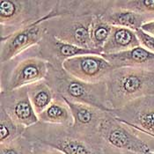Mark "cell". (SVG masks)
I'll use <instances>...</instances> for the list:
<instances>
[{
  "label": "cell",
  "mask_w": 154,
  "mask_h": 154,
  "mask_svg": "<svg viewBox=\"0 0 154 154\" xmlns=\"http://www.w3.org/2000/svg\"><path fill=\"white\" fill-rule=\"evenodd\" d=\"M102 17L107 23H109L113 26L125 27L135 32L141 29L143 24L152 20L148 16L132 12L130 10L115 7L113 5V0L111 6L104 14H102Z\"/></svg>",
  "instance_id": "15"
},
{
  "label": "cell",
  "mask_w": 154,
  "mask_h": 154,
  "mask_svg": "<svg viewBox=\"0 0 154 154\" xmlns=\"http://www.w3.org/2000/svg\"><path fill=\"white\" fill-rule=\"evenodd\" d=\"M31 103L38 116L47 108L56 97L55 92L45 79L26 85Z\"/></svg>",
  "instance_id": "18"
},
{
  "label": "cell",
  "mask_w": 154,
  "mask_h": 154,
  "mask_svg": "<svg viewBox=\"0 0 154 154\" xmlns=\"http://www.w3.org/2000/svg\"><path fill=\"white\" fill-rule=\"evenodd\" d=\"M63 70L72 77L86 83L105 81L114 70L101 55H83L66 60Z\"/></svg>",
  "instance_id": "10"
},
{
  "label": "cell",
  "mask_w": 154,
  "mask_h": 154,
  "mask_svg": "<svg viewBox=\"0 0 154 154\" xmlns=\"http://www.w3.org/2000/svg\"><path fill=\"white\" fill-rule=\"evenodd\" d=\"M110 113L136 131L146 136H154V95L137 99Z\"/></svg>",
  "instance_id": "9"
},
{
  "label": "cell",
  "mask_w": 154,
  "mask_h": 154,
  "mask_svg": "<svg viewBox=\"0 0 154 154\" xmlns=\"http://www.w3.org/2000/svg\"><path fill=\"white\" fill-rule=\"evenodd\" d=\"M123 154H139V153H133V152H124Z\"/></svg>",
  "instance_id": "26"
},
{
  "label": "cell",
  "mask_w": 154,
  "mask_h": 154,
  "mask_svg": "<svg viewBox=\"0 0 154 154\" xmlns=\"http://www.w3.org/2000/svg\"><path fill=\"white\" fill-rule=\"evenodd\" d=\"M37 116L41 122L55 125H72L74 122L71 108L64 99L57 94L50 105Z\"/></svg>",
  "instance_id": "17"
},
{
  "label": "cell",
  "mask_w": 154,
  "mask_h": 154,
  "mask_svg": "<svg viewBox=\"0 0 154 154\" xmlns=\"http://www.w3.org/2000/svg\"><path fill=\"white\" fill-rule=\"evenodd\" d=\"M105 81L111 110L124 107L137 99L154 95V71L114 69Z\"/></svg>",
  "instance_id": "3"
},
{
  "label": "cell",
  "mask_w": 154,
  "mask_h": 154,
  "mask_svg": "<svg viewBox=\"0 0 154 154\" xmlns=\"http://www.w3.org/2000/svg\"><path fill=\"white\" fill-rule=\"evenodd\" d=\"M114 69L133 68L154 71V53L138 46L116 54L101 55Z\"/></svg>",
  "instance_id": "13"
},
{
  "label": "cell",
  "mask_w": 154,
  "mask_h": 154,
  "mask_svg": "<svg viewBox=\"0 0 154 154\" xmlns=\"http://www.w3.org/2000/svg\"><path fill=\"white\" fill-rule=\"evenodd\" d=\"M32 154H65L60 150L43 143L33 142Z\"/></svg>",
  "instance_id": "24"
},
{
  "label": "cell",
  "mask_w": 154,
  "mask_h": 154,
  "mask_svg": "<svg viewBox=\"0 0 154 154\" xmlns=\"http://www.w3.org/2000/svg\"><path fill=\"white\" fill-rule=\"evenodd\" d=\"M136 34L139 40L140 46L154 53V36L145 33L142 29L136 31Z\"/></svg>",
  "instance_id": "23"
},
{
  "label": "cell",
  "mask_w": 154,
  "mask_h": 154,
  "mask_svg": "<svg viewBox=\"0 0 154 154\" xmlns=\"http://www.w3.org/2000/svg\"><path fill=\"white\" fill-rule=\"evenodd\" d=\"M64 100L71 108L74 120L72 127L74 129L88 133H99L100 125L107 112L86 104L74 103L66 99Z\"/></svg>",
  "instance_id": "14"
},
{
  "label": "cell",
  "mask_w": 154,
  "mask_h": 154,
  "mask_svg": "<svg viewBox=\"0 0 154 154\" xmlns=\"http://www.w3.org/2000/svg\"><path fill=\"white\" fill-rule=\"evenodd\" d=\"M33 142L21 137L7 143H0V154H32Z\"/></svg>",
  "instance_id": "22"
},
{
  "label": "cell",
  "mask_w": 154,
  "mask_h": 154,
  "mask_svg": "<svg viewBox=\"0 0 154 154\" xmlns=\"http://www.w3.org/2000/svg\"><path fill=\"white\" fill-rule=\"evenodd\" d=\"M26 128L16 122L0 107V143L12 142L23 137Z\"/></svg>",
  "instance_id": "20"
},
{
  "label": "cell",
  "mask_w": 154,
  "mask_h": 154,
  "mask_svg": "<svg viewBox=\"0 0 154 154\" xmlns=\"http://www.w3.org/2000/svg\"><path fill=\"white\" fill-rule=\"evenodd\" d=\"M56 3L57 0H0V37L43 20Z\"/></svg>",
  "instance_id": "5"
},
{
  "label": "cell",
  "mask_w": 154,
  "mask_h": 154,
  "mask_svg": "<svg viewBox=\"0 0 154 154\" xmlns=\"http://www.w3.org/2000/svg\"><path fill=\"white\" fill-rule=\"evenodd\" d=\"M52 18H55V15L51 12L48 16L36 23L23 27L10 35L0 37L1 64L10 62L28 48L39 44L47 33L44 21Z\"/></svg>",
  "instance_id": "8"
},
{
  "label": "cell",
  "mask_w": 154,
  "mask_h": 154,
  "mask_svg": "<svg viewBox=\"0 0 154 154\" xmlns=\"http://www.w3.org/2000/svg\"><path fill=\"white\" fill-rule=\"evenodd\" d=\"M31 142L43 143L65 154H123L110 146L100 133L79 131L72 125L37 122L24 134Z\"/></svg>",
  "instance_id": "1"
},
{
  "label": "cell",
  "mask_w": 154,
  "mask_h": 154,
  "mask_svg": "<svg viewBox=\"0 0 154 154\" xmlns=\"http://www.w3.org/2000/svg\"><path fill=\"white\" fill-rule=\"evenodd\" d=\"M141 29L143 30L145 33L154 36V20H152V21H149L147 23L143 24L142 27H141Z\"/></svg>",
  "instance_id": "25"
},
{
  "label": "cell",
  "mask_w": 154,
  "mask_h": 154,
  "mask_svg": "<svg viewBox=\"0 0 154 154\" xmlns=\"http://www.w3.org/2000/svg\"><path fill=\"white\" fill-rule=\"evenodd\" d=\"M138 46H140V42L135 31L125 27L113 26L102 54H116Z\"/></svg>",
  "instance_id": "16"
},
{
  "label": "cell",
  "mask_w": 154,
  "mask_h": 154,
  "mask_svg": "<svg viewBox=\"0 0 154 154\" xmlns=\"http://www.w3.org/2000/svg\"><path fill=\"white\" fill-rule=\"evenodd\" d=\"M0 97V107L19 124L27 129L39 122L26 86L11 91H1Z\"/></svg>",
  "instance_id": "11"
},
{
  "label": "cell",
  "mask_w": 154,
  "mask_h": 154,
  "mask_svg": "<svg viewBox=\"0 0 154 154\" xmlns=\"http://www.w3.org/2000/svg\"><path fill=\"white\" fill-rule=\"evenodd\" d=\"M149 137H152V138H154V136H149Z\"/></svg>",
  "instance_id": "28"
},
{
  "label": "cell",
  "mask_w": 154,
  "mask_h": 154,
  "mask_svg": "<svg viewBox=\"0 0 154 154\" xmlns=\"http://www.w3.org/2000/svg\"><path fill=\"white\" fill-rule=\"evenodd\" d=\"M113 26L103 19L102 15H94L90 27V43L91 49L102 54L103 48L109 38Z\"/></svg>",
  "instance_id": "19"
},
{
  "label": "cell",
  "mask_w": 154,
  "mask_h": 154,
  "mask_svg": "<svg viewBox=\"0 0 154 154\" xmlns=\"http://www.w3.org/2000/svg\"><path fill=\"white\" fill-rule=\"evenodd\" d=\"M113 5L116 8L137 12L154 20V0H113Z\"/></svg>",
  "instance_id": "21"
},
{
  "label": "cell",
  "mask_w": 154,
  "mask_h": 154,
  "mask_svg": "<svg viewBox=\"0 0 154 154\" xmlns=\"http://www.w3.org/2000/svg\"><path fill=\"white\" fill-rule=\"evenodd\" d=\"M45 80L56 94L69 101L86 104L106 112L111 111L107 101L106 81L86 83L72 77L63 69H57L49 64Z\"/></svg>",
  "instance_id": "2"
},
{
  "label": "cell",
  "mask_w": 154,
  "mask_h": 154,
  "mask_svg": "<svg viewBox=\"0 0 154 154\" xmlns=\"http://www.w3.org/2000/svg\"><path fill=\"white\" fill-rule=\"evenodd\" d=\"M94 16L92 14L70 13L49 19L44 21V25L47 27L48 34L60 41L91 49L90 27Z\"/></svg>",
  "instance_id": "6"
},
{
  "label": "cell",
  "mask_w": 154,
  "mask_h": 154,
  "mask_svg": "<svg viewBox=\"0 0 154 154\" xmlns=\"http://www.w3.org/2000/svg\"><path fill=\"white\" fill-rule=\"evenodd\" d=\"M37 48L39 57L45 60L49 65L57 69H63V63L71 57L83 55H99L91 49L63 42L48 33L37 44Z\"/></svg>",
  "instance_id": "12"
},
{
  "label": "cell",
  "mask_w": 154,
  "mask_h": 154,
  "mask_svg": "<svg viewBox=\"0 0 154 154\" xmlns=\"http://www.w3.org/2000/svg\"><path fill=\"white\" fill-rule=\"evenodd\" d=\"M147 154H154V151H151L150 152H148Z\"/></svg>",
  "instance_id": "27"
},
{
  "label": "cell",
  "mask_w": 154,
  "mask_h": 154,
  "mask_svg": "<svg viewBox=\"0 0 154 154\" xmlns=\"http://www.w3.org/2000/svg\"><path fill=\"white\" fill-rule=\"evenodd\" d=\"M99 133L113 148L133 153L147 154L152 151L150 145L137 133L138 131L117 120L107 112L100 125Z\"/></svg>",
  "instance_id": "7"
},
{
  "label": "cell",
  "mask_w": 154,
  "mask_h": 154,
  "mask_svg": "<svg viewBox=\"0 0 154 154\" xmlns=\"http://www.w3.org/2000/svg\"><path fill=\"white\" fill-rule=\"evenodd\" d=\"M48 63L39 57L37 45L1 64V91L19 89L45 79Z\"/></svg>",
  "instance_id": "4"
}]
</instances>
